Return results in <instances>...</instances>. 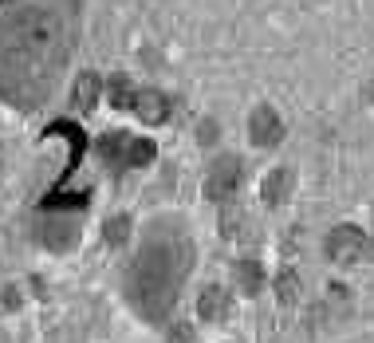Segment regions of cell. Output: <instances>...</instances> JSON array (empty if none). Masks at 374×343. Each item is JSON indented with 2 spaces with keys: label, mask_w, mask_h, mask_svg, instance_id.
<instances>
[{
  "label": "cell",
  "mask_w": 374,
  "mask_h": 343,
  "mask_svg": "<svg viewBox=\"0 0 374 343\" xmlns=\"http://www.w3.org/2000/svg\"><path fill=\"white\" fill-rule=\"evenodd\" d=\"M68 60V12L20 4L0 24V91L32 107L51 91V75Z\"/></svg>",
  "instance_id": "6da1fadb"
},
{
  "label": "cell",
  "mask_w": 374,
  "mask_h": 343,
  "mask_svg": "<svg viewBox=\"0 0 374 343\" xmlns=\"http://www.w3.org/2000/svg\"><path fill=\"white\" fill-rule=\"evenodd\" d=\"M296 288H299L296 273H284V276H280V296H288V300H292V296H296Z\"/></svg>",
  "instance_id": "5bb4252c"
},
{
  "label": "cell",
  "mask_w": 374,
  "mask_h": 343,
  "mask_svg": "<svg viewBox=\"0 0 374 343\" xmlns=\"http://www.w3.org/2000/svg\"><path fill=\"white\" fill-rule=\"evenodd\" d=\"M197 312H201V320L217 324L221 316H229V292L225 288H205L201 300H197Z\"/></svg>",
  "instance_id": "8992f818"
},
{
  "label": "cell",
  "mask_w": 374,
  "mask_h": 343,
  "mask_svg": "<svg viewBox=\"0 0 374 343\" xmlns=\"http://www.w3.org/2000/svg\"><path fill=\"white\" fill-rule=\"evenodd\" d=\"M130 111H134L142 122H166V119H170V99H166L162 91L146 87V91H134V103H130Z\"/></svg>",
  "instance_id": "5b68a950"
},
{
  "label": "cell",
  "mask_w": 374,
  "mask_h": 343,
  "mask_svg": "<svg viewBox=\"0 0 374 343\" xmlns=\"http://www.w3.org/2000/svg\"><path fill=\"white\" fill-rule=\"evenodd\" d=\"M95 99H99V79L95 75H79L75 83V111H95Z\"/></svg>",
  "instance_id": "ba28073f"
},
{
  "label": "cell",
  "mask_w": 374,
  "mask_h": 343,
  "mask_svg": "<svg viewBox=\"0 0 374 343\" xmlns=\"http://www.w3.org/2000/svg\"><path fill=\"white\" fill-rule=\"evenodd\" d=\"M154 154H158V146H154L150 138H127L122 162L127 166H146V162H154Z\"/></svg>",
  "instance_id": "52a82bcc"
},
{
  "label": "cell",
  "mask_w": 374,
  "mask_h": 343,
  "mask_svg": "<svg viewBox=\"0 0 374 343\" xmlns=\"http://www.w3.org/2000/svg\"><path fill=\"white\" fill-rule=\"evenodd\" d=\"M99 150H102V158H111V162H122V150H127V138L122 134H107L99 142Z\"/></svg>",
  "instance_id": "7c38bea8"
},
{
  "label": "cell",
  "mask_w": 374,
  "mask_h": 343,
  "mask_svg": "<svg viewBox=\"0 0 374 343\" xmlns=\"http://www.w3.org/2000/svg\"><path fill=\"white\" fill-rule=\"evenodd\" d=\"M248 134H252L256 146H276L284 138V122L272 107H256L252 119H248Z\"/></svg>",
  "instance_id": "277c9868"
},
{
  "label": "cell",
  "mask_w": 374,
  "mask_h": 343,
  "mask_svg": "<svg viewBox=\"0 0 374 343\" xmlns=\"http://www.w3.org/2000/svg\"><path fill=\"white\" fill-rule=\"evenodd\" d=\"M288 189H292V174L288 170H272V178L264 181V201H268V206H276Z\"/></svg>",
  "instance_id": "9c48e42d"
},
{
  "label": "cell",
  "mask_w": 374,
  "mask_h": 343,
  "mask_svg": "<svg viewBox=\"0 0 374 343\" xmlns=\"http://www.w3.org/2000/svg\"><path fill=\"white\" fill-rule=\"evenodd\" d=\"M366 249V237L358 225H339V229H331V237H327V257L335 260V265H351V260H358Z\"/></svg>",
  "instance_id": "7a4b0ae2"
},
{
  "label": "cell",
  "mask_w": 374,
  "mask_h": 343,
  "mask_svg": "<svg viewBox=\"0 0 374 343\" xmlns=\"http://www.w3.org/2000/svg\"><path fill=\"white\" fill-rule=\"evenodd\" d=\"M237 186H240V162H237V158H221V162H217V166L209 170L205 194H209L213 201H225Z\"/></svg>",
  "instance_id": "3957f363"
},
{
  "label": "cell",
  "mask_w": 374,
  "mask_h": 343,
  "mask_svg": "<svg viewBox=\"0 0 374 343\" xmlns=\"http://www.w3.org/2000/svg\"><path fill=\"white\" fill-rule=\"evenodd\" d=\"M260 284H264L260 265H256V260H245V265H240V288H245V292H256Z\"/></svg>",
  "instance_id": "8fae6325"
},
{
  "label": "cell",
  "mask_w": 374,
  "mask_h": 343,
  "mask_svg": "<svg viewBox=\"0 0 374 343\" xmlns=\"http://www.w3.org/2000/svg\"><path fill=\"white\" fill-rule=\"evenodd\" d=\"M111 103L119 107V111H127V107L134 103V91H130V83H127L122 75H114V79H111Z\"/></svg>",
  "instance_id": "30bf717a"
},
{
  "label": "cell",
  "mask_w": 374,
  "mask_h": 343,
  "mask_svg": "<svg viewBox=\"0 0 374 343\" xmlns=\"http://www.w3.org/2000/svg\"><path fill=\"white\" fill-rule=\"evenodd\" d=\"M127 233H130V221H127V217H119V221L107 225V241H111V245H122V241H127Z\"/></svg>",
  "instance_id": "4fadbf2b"
}]
</instances>
